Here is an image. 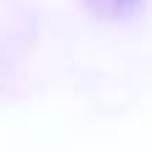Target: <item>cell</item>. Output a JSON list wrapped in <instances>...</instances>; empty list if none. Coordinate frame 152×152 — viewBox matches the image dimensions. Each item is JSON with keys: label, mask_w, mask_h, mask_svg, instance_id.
I'll use <instances>...</instances> for the list:
<instances>
[{"label": "cell", "mask_w": 152, "mask_h": 152, "mask_svg": "<svg viewBox=\"0 0 152 152\" xmlns=\"http://www.w3.org/2000/svg\"><path fill=\"white\" fill-rule=\"evenodd\" d=\"M141 3L144 0H87V6L104 20H124V17L135 14Z\"/></svg>", "instance_id": "cell-1"}]
</instances>
